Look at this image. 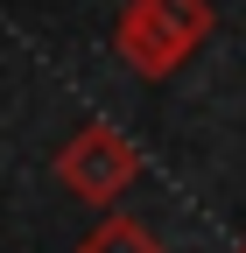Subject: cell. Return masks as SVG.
<instances>
[{"instance_id": "cell-1", "label": "cell", "mask_w": 246, "mask_h": 253, "mask_svg": "<svg viewBox=\"0 0 246 253\" xmlns=\"http://www.w3.org/2000/svg\"><path fill=\"white\" fill-rule=\"evenodd\" d=\"M211 28H218L211 0H127L120 21H113V49L134 78L162 84L211 42Z\"/></svg>"}, {"instance_id": "cell-2", "label": "cell", "mask_w": 246, "mask_h": 253, "mask_svg": "<svg viewBox=\"0 0 246 253\" xmlns=\"http://www.w3.org/2000/svg\"><path fill=\"white\" fill-rule=\"evenodd\" d=\"M134 176H141L134 141L120 134V126H99V120L78 126V134L64 141V155H56V183H64L78 204H91V211H113L134 190Z\"/></svg>"}, {"instance_id": "cell-3", "label": "cell", "mask_w": 246, "mask_h": 253, "mask_svg": "<svg viewBox=\"0 0 246 253\" xmlns=\"http://www.w3.org/2000/svg\"><path fill=\"white\" fill-rule=\"evenodd\" d=\"M78 253H162V239L148 232L141 218H127V211H106L99 225L78 239Z\"/></svg>"}]
</instances>
